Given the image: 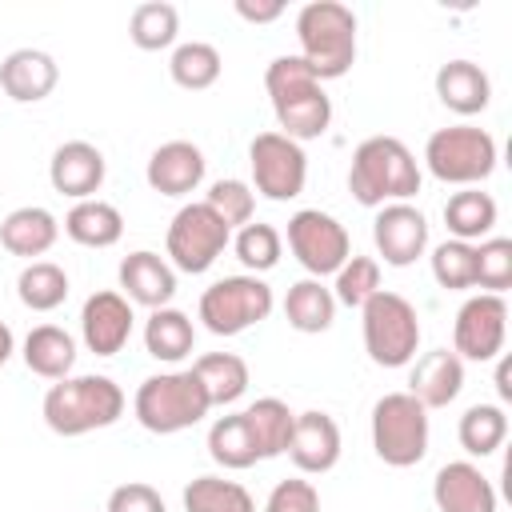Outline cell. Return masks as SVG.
Returning <instances> with one entry per match:
<instances>
[{"label": "cell", "mask_w": 512, "mask_h": 512, "mask_svg": "<svg viewBox=\"0 0 512 512\" xmlns=\"http://www.w3.org/2000/svg\"><path fill=\"white\" fill-rule=\"evenodd\" d=\"M348 192L364 208L408 204L420 192V164L396 136H368L356 144L348 164Z\"/></svg>", "instance_id": "cell-1"}, {"label": "cell", "mask_w": 512, "mask_h": 512, "mask_svg": "<svg viewBox=\"0 0 512 512\" xmlns=\"http://www.w3.org/2000/svg\"><path fill=\"white\" fill-rule=\"evenodd\" d=\"M264 88H268L276 124L288 140L300 144V140H316L328 132L332 100L300 56H276L264 72Z\"/></svg>", "instance_id": "cell-2"}, {"label": "cell", "mask_w": 512, "mask_h": 512, "mask_svg": "<svg viewBox=\"0 0 512 512\" xmlns=\"http://www.w3.org/2000/svg\"><path fill=\"white\" fill-rule=\"evenodd\" d=\"M296 40L300 60L312 68V76L340 80L356 64V16L340 0H312L296 12Z\"/></svg>", "instance_id": "cell-3"}, {"label": "cell", "mask_w": 512, "mask_h": 512, "mask_svg": "<svg viewBox=\"0 0 512 512\" xmlns=\"http://www.w3.org/2000/svg\"><path fill=\"white\" fill-rule=\"evenodd\" d=\"M124 416V392L112 376H64L44 392V424L56 436H84Z\"/></svg>", "instance_id": "cell-4"}, {"label": "cell", "mask_w": 512, "mask_h": 512, "mask_svg": "<svg viewBox=\"0 0 512 512\" xmlns=\"http://www.w3.org/2000/svg\"><path fill=\"white\" fill-rule=\"evenodd\" d=\"M132 412H136L140 428H148L156 436H172V432H184V428L200 424L212 412V404H208L204 384L188 368V372L148 376L132 396Z\"/></svg>", "instance_id": "cell-5"}, {"label": "cell", "mask_w": 512, "mask_h": 512, "mask_svg": "<svg viewBox=\"0 0 512 512\" xmlns=\"http://www.w3.org/2000/svg\"><path fill=\"white\" fill-rule=\"evenodd\" d=\"M360 324H364V348L368 360L380 368H404L416 360L420 348V316L412 308L408 296L380 288L364 308H360Z\"/></svg>", "instance_id": "cell-6"}, {"label": "cell", "mask_w": 512, "mask_h": 512, "mask_svg": "<svg viewBox=\"0 0 512 512\" xmlns=\"http://www.w3.org/2000/svg\"><path fill=\"white\" fill-rule=\"evenodd\" d=\"M424 164L440 184L456 188H476L496 172V140L484 128L472 124H452L436 128L424 144Z\"/></svg>", "instance_id": "cell-7"}, {"label": "cell", "mask_w": 512, "mask_h": 512, "mask_svg": "<svg viewBox=\"0 0 512 512\" xmlns=\"http://www.w3.org/2000/svg\"><path fill=\"white\" fill-rule=\"evenodd\" d=\"M372 448L388 468H412L428 456V408L408 392L372 404Z\"/></svg>", "instance_id": "cell-8"}, {"label": "cell", "mask_w": 512, "mask_h": 512, "mask_svg": "<svg viewBox=\"0 0 512 512\" xmlns=\"http://www.w3.org/2000/svg\"><path fill=\"white\" fill-rule=\"evenodd\" d=\"M272 304H276L272 288L260 276L244 272V276H224V280L208 284L200 292V308L196 312H200V320H204V328L212 336H240L252 324L268 320Z\"/></svg>", "instance_id": "cell-9"}, {"label": "cell", "mask_w": 512, "mask_h": 512, "mask_svg": "<svg viewBox=\"0 0 512 512\" xmlns=\"http://www.w3.org/2000/svg\"><path fill=\"white\" fill-rule=\"evenodd\" d=\"M232 244V228L200 200V204H184L172 224H168V236H164V248H168V260L172 268L188 272V276H200L208 272L224 248Z\"/></svg>", "instance_id": "cell-10"}, {"label": "cell", "mask_w": 512, "mask_h": 512, "mask_svg": "<svg viewBox=\"0 0 512 512\" xmlns=\"http://www.w3.org/2000/svg\"><path fill=\"white\" fill-rule=\"evenodd\" d=\"M248 164H252V192L264 200H296L308 184V156L296 140L284 132H260L248 144Z\"/></svg>", "instance_id": "cell-11"}, {"label": "cell", "mask_w": 512, "mask_h": 512, "mask_svg": "<svg viewBox=\"0 0 512 512\" xmlns=\"http://www.w3.org/2000/svg\"><path fill=\"white\" fill-rule=\"evenodd\" d=\"M288 248L300 260V268L316 280L336 276V268L352 256L348 228L320 208H300L296 216H288Z\"/></svg>", "instance_id": "cell-12"}, {"label": "cell", "mask_w": 512, "mask_h": 512, "mask_svg": "<svg viewBox=\"0 0 512 512\" xmlns=\"http://www.w3.org/2000/svg\"><path fill=\"white\" fill-rule=\"evenodd\" d=\"M504 336H508V304L504 296H492V292H480V296H468L456 312V324H452V352L460 360H496L504 352Z\"/></svg>", "instance_id": "cell-13"}, {"label": "cell", "mask_w": 512, "mask_h": 512, "mask_svg": "<svg viewBox=\"0 0 512 512\" xmlns=\"http://www.w3.org/2000/svg\"><path fill=\"white\" fill-rule=\"evenodd\" d=\"M372 240H376V252L384 256V264L392 268H408L424 256L428 248V220L416 204H384L372 220Z\"/></svg>", "instance_id": "cell-14"}, {"label": "cell", "mask_w": 512, "mask_h": 512, "mask_svg": "<svg viewBox=\"0 0 512 512\" xmlns=\"http://www.w3.org/2000/svg\"><path fill=\"white\" fill-rule=\"evenodd\" d=\"M132 304L120 292H92L80 308V336L84 348L96 356H116L132 336Z\"/></svg>", "instance_id": "cell-15"}, {"label": "cell", "mask_w": 512, "mask_h": 512, "mask_svg": "<svg viewBox=\"0 0 512 512\" xmlns=\"http://www.w3.org/2000/svg\"><path fill=\"white\" fill-rule=\"evenodd\" d=\"M288 456L304 476H324L340 460V424L328 412H296Z\"/></svg>", "instance_id": "cell-16"}, {"label": "cell", "mask_w": 512, "mask_h": 512, "mask_svg": "<svg viewBox=\"0 0 512 512\" xmlns=\"http://www.w3.org/2000/svg\"><path fill=\"white\" fill-rule=\"evenodd\" d=\"M104 152L88 140H68L52 152L48 160V180L60 196H72V200H92L104 184Z\"/></svg>", "instance_id": "cell-17"}, {"label": "cell", "mask_w": 512, "mask_h": 512, "mask_svg": "<svg viewBox=\"0 0 512 512\" xmlns=\"http://www.w3.org/2000/svg\"><path fill=\"white\" fill-rule=\"evenodd\" d=\"M204 168H208V160L192 140H168L148 156L144 180L160 196H188L200 188Z\"/></svg>", "instance_id": "cell-18"}, {"label": "cell", "mask_w": 512, "mask_h": 512, "mask_svg": "<svg viewBox=\"0 0 512 512\" xmlns=\"http://www.w3.org/2000/svg\"><path fill=\"white\" fill-rule=\"evenodd\" d=\"M120 296L128 304H144V308H168V300L176 296V268L148 248H136L120 260Z\"/></svg>", "instance_id": "cell-19"}, {"label": "cell", "mask_w": 512, "mask_h": 512, "mask_svg": "<svg viewBox=\"0 0 512 512\" xmlns=\"http://www.w3.org/2000/svg\"><path fill=\"white\" fill-rule=\"evenodd\" d=\"M436 512H496V488L472 460H452L432 480Z\"/></svg>", "instance_id": "cell-20"}, {"label": "cell", "mask_w": 512, "mask_h": 512, "mask_svg": "<svg viewBox=\"0 0 512 512\" xmlns=\"http://www.w3.org/2000/svg\"><path fill=\"white\" fill-rule=\"evenodd\" d=\"M60 80V68L48 52L40 48H16L0 60V92L16 104H36L44 100Z\"/></svg>", "instance_id": "cell-21"}, {"label": "cell", "mask_w": 512, "mask_h": 512, "mask_svg": "<svg viewBox=\"0 0 512 512\" xmlns=\"http://www.w3.org/2000/svg\"><path fill=\"white\" fill-rule=\"evenodd\" d=\"M464 388V360L452 348H436L424 352L412 364L408 376V396H416L424 408H448Z\"/></svg>", "instance_id": "cell-22"}, {"label": "cell", "mask_w": 512, "mask_h": 512, "mask_svg": "<svg viewBox=\"0 0 512 512\" xmlns=\"http://www.w3.org/2000/svg\"><path fill=\"white\" fill-rule=\"evenodd\" d=\"M436 96H440V104H444L448 112H456V116H476V112H484L488 100H492V80H488V72H484L480 64H472V60H448V64H440V72H436Z\"/></svg>", "instance_id": "cell-23"}, {"label": "cell", "mask_w": 512, "mask_h": 512, "mask_svg": "<svg viewBox=\"0 0 512 512\" xmlns=\"http://www.w3.org/2000/svg\"><path fill=\"white\" fill-rule=\"evenodd\" d=\"M60 236V220L40 208V204H24V208H12L4 220H0V244L12 252V256H24L32 264V256H44Z\"/></svg>", "instance_id": "cell-24"}, {"label": "cell", "mask_w": 512, "mask_h": 512, "mask_svg": "<svg viewBox=\"0 0 512 512\" xmlns=\"http://www.w3.org/2000/svg\"><path fill=\"white\" fill-rule=\"evenodd\" d=\"M64 232L68 240H76L80 248H112L124 236V216L116 204L108 200H76L64 216Z\"/></svg>", "instance_id": "cell-25"}, {"label": "cell", "mask_w": 512, "mask_h": 512, "mask_svg": "<svg viewBox=\"0 0 512 512\" xmlns=\"http://www.w3.org/2000/svg\"><path fill=\"white\" fill-rule=\"evenodd\" d=\"M24 364L44 380H64L76 364V340L60 324H36L24 336Z\"/></svg>", "instance_id": "cell-26"}, {"label": "cell", "mask_w": 512, "mask_h": 512, "mask_svg": "<svg viewBox=\"0 0 512 512\" xmlns=\"http://www.w3.org/2000/svg\"><path fill=\"white\" fill-rule=\"evenodd\" d=\"M496 200L480 188H460L448 196L444 204V224L452 232V240H464V244H476V240H488L492 228H496Z\"/></svg>", "instance_id": "cell-27"}, {"label": "cell", "mask_w": 512, "mask_h": 512, "mask_svg": "<svg viewBox=\"0 0 512 512\" xmlns=\"http://www.w3.org/2000/svg\"><path fill=\"white\" fill-rule=\"evenodd\" d=\"M196 344V324L188 312L180 308H156L144 324V348L152 360H164V364H176L192 352Z\"/></svg>", "instance_id": "cell-28"}, {"label": "cell", "mask_w": 512, "mask_h": 512, "mask_svg": "<svg viewBox=\"0 0 512 512\" xmlns=\"http://www.w3.org/2000/svg\"><path fill=\"white\" fill-rule=\"evenodd\" d=\"M284 320L296 328V332H328L332 320H336V300H332V288H324L316 276L308 280H296L284 296Z\"/></svg>", "instance_id": "cell-29"}, {"label": "cell", "mask_w": 512, "mask_h": 512, "mask_svg": "<svg viewBox=\"0 0 512 512\" xmlns=\"http://www.w3.org/2000/svg\"><path fill=\"white\" fill-rule=\"evenodd\" d=\"M244 420H248V432H252V440H256L260 460H272V456H284V452H288L296 412H292L284 400L264 396V400H256V404L244 408Z\"/></svg>", "instance_id": "cell-30"}, {"label": "cell", "mask_w": 512, "mask_h": 512, "mask_svg": "<svg viewBox=\"0 0 512 512\" xmlns=\"http://www.w3.org/2000/svg\"><path fill=\"white\" fill-rule=\"evenodd\" d=\"M196 380L204 384L208 392V404L212 408H224V404H236L244 392H248V364L236 356V352H208L192 364Z\"/></svg>", "instance_id": "cell-31"}, {"label": "cell", "mask_w": 512, "mask_h": 512, "mask_svg": "<svg viewBox=\"0 0 512 512\" xmlns=\"http://www.w3.org/2000/svg\"><path fill=\"white\" fill-rule=\"evenodd\" d=\"M208 456H212L220 468H236V472H240V468H252V464L260 460L244 412H228V416L212 420V428H208Z\"/></svg>", "instance_id": "cell-32"}, {"label": "cell", "mask_w": 512, "mask_h": 512, "mask_svg": "<svg viewBox=\"0 0 512 512\" xmlns=\"http://www.w3.org/2000/svg\"><path fill=\"white\" fill-rule=\"evenodd\" d=\"M176 32H180V12L176 4L168 0H144L132 8L128 16V36L136 48L144 52H160V48H172L176 44Z\"/></svg>", "instance_id": "cell-33"}, {"label": "cell", "mask_w": 512, "mask_h": 512, "mask_svg": "<svg viewBox=\"0 0 512 512\" xmlns=\"http://www.w3.org/2000/svg\"><path fill=\"white\" fill-rule=\"evenodd\" d=\"M16 296L32 312H52V308H60L68 300V272L60 264H52V260H32L16 276Z\"/></svg>", "instance_id": "cell-34"}, {"label": "cell", "mask_w": 512, "mask_h": 512, "mask_svg": "<svg viewBox=\"0 0 512 512\" xmlns=\"http://www.w3.org/2000/svg\"><path fill=\"white\" fill-rule=\"evenodd\" d=\"M184 512H256V500L244 484L224 476H196L184 488Z\"/></svg>", "instance_id": "cell-35"}, {"label": "cell", "mask_w": 512, "mask_h": 512, "mask_svg": "<svg viewBox=\"0 0 512 512\" xmlns=\"http://www.w3.org/2000/svg\"><path fill=\"white\" fill-rule=\"evenodd\" d=\"M456 436H460V448L468 456H492L508 436V416L500 404H472L460 416Z\"/></svg>", "instance_id": "cell-36"}, {"label": "cell", "mask_w": 512, "mask_h": 512, "mask_svg": "<svg viewBox=\"0 0 512 512\" xmlns=\"http://www.w3.org/2000/svg\"><path fill=\"white\" fill-rule=\"evenodd\" d=\"M220 68H224L220 52H216L212 44H204V40H188V44H180V48L172 52V60H168L172 80H176L180 88H188V92H204V88H212V84L220 80Z\"/></svg>", "instance_id": "cell-37"}, {"label": "cell", "mask_w": 512, "mask_h": 512, "mask_svg": "<svg viewBox=\"0 0 512 512\" xmlns=\"http://www.w3.org/2000/svg\"><path fill=\"white\" fill-rule=\"evenodd\" d=\"M232 248H236V260L256 276V272H268V268L280 264L284 236H280L272 224H264V220H248L244 228H236Z\"/></svg>", "instance_id": "cell-38"}, {"label": "cell", "mask_w": 512, "mask_h": 512, "mask_svg": "<svg viewBox=\"0 0 512 512\" xmlns=\"http://www.w3.org/2000/svg\"><path fill=\"white\" fill-rule=\"evenodd\" d=\"M380 292V264L372 256H348L336 268V284H332V300L344 308H364L372 296Z\"/></svg>", "instance_id": "cell-39"}, {"label": "cell", "mask_w": 512, "mask_h": 512, "mask_svg": "<svg viewBox=\"0 0 512 512\" xmlns=\"http://www.w3.org/2000/svg\"><path fill=\"white\" fill-rule=\"evenodd\" d=\"M432 276L448 292L476 288V244L464 240H444L432 248Z\"/></svg>", "instance_id": "cell-40"}, {"label": "cell", "mask_w": 512, "mask_h": 512, "mask_svg": "<svg viewBox=\"0 0 512 512\" xmlns=\"http://www.w3.org/2000/svg\"><path fill=\"white\" fill-rule=\"evenodd\" d=\"M204 204H208L228 228H244V224L252 220V212H256V192H252L248 180L228 176V180H216V184L204 192Z\"/></svg>", "instance_id": "cell-41"}, {"label": "cell", "mask_w": 512, "mask_h": 512, "mask_svg": "<svg viewBox=\"0 0 512 512\" xmlns=\"http://www.w3.org/2000/svg\"><path fill=\"white\" fill-rule=\"evenodd\" d=\"M476 288L504 296L512 288V240L508 236H488L476 244Z\"/></svg>", "instance_id": "cell-42"}, {"label": "cell", "mask_w": 512, "mask_h": 512, "mask_svg": "<svg viewBox=\"0 0 512 512\" xmlns=\"http://www.w3.org/2000/svg\"><path fill=\"white\" fill-rule=\"evenodd\" d=\"M264 512H320V492H316L312 480H300V476L280 480V484L268 492Z\"/></svg>", "instance_id": "cell-43"}, {"label": "cell", "mask_w": 512, "mask_h": 512, "mask_svg": "<svg viewBox=\"0 0 512 512\" xmlns=\"http://www.w3.org/2000/svg\"><path fill=\"white\" fill-rule=\"evenodd\" d=\"M104 512H164V496L144 480H128V484L108 492Z\"/></svg>", "instance_id": "cell-44"}, {"label": "cell", "mask_w": 512, "mask_h": 512, "mask_svg": "<svg viewBox=\"0 0 512 512\" xmlns=\"http://www.w3.org/2000/svg\"><path fill=\"white\" fill-rule=\"evenodd\" d=\"M232 8H236V16L248 20V24H272V20L284 16V4H280V0H256V4H252V0H236Z\"/></svg>", "instance_id": "cell-45"}, {"label": "cell", "mask_w": 512, "mask_h": 512, "mask_svg": "<svg viewBox=\"0 0 512 512\" xmlns=\"http://www.w3.org/2000/svg\"><path fill=\"white\" fill-rule=\"evenodd\" d=\"M496 392H500V400H512V360L508 356L496 364Z\"/></svg>", "instance_id": "cell-46"}, {"label": "cell", "mask_w": 512, "mask_h": 512, "mask_svg": "<svg viewBox=\"0 0 512 512\" xmlns=\"http://www.w3.org/2000/svg\"><path fill=\"white\" fill-rule=\"evenodd\" d=\"M12 352H16V336H12V328L0 320V368L12 360Z\"/></svg>", "instance_id": "cell-47"}]
</instances>
